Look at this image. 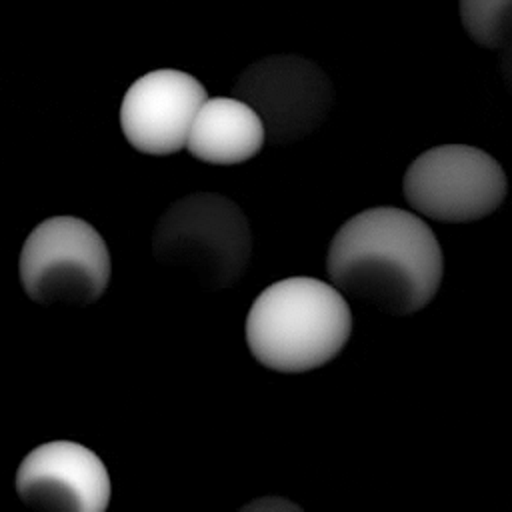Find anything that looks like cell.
<instances>
[{"label":"cell","instance_id":"1","mask_svg":"<svg viewBox=\"0 0 512 512\" xmlns=\"http://www.w3.org/2000/svg\"><path fill=\"white\" fill-rule=\"evenodd\" d=\"M326 272L344 296L392 316H410L436 296L442 248L430 226L408 210L376 206L334 234Z\"/></svg>","mask_w":512,"mask_h":512},{"label":"cell","instance_id":"2","mask_svg":"<svg viewBox=\"0 0 512 512\" xmlns=\"http://www.w3.org/2000/svg\"><path fill=\"white\" fill-rule=\"evenodd\" d=\"M246 344L264 368L302 374L334 360L352 334L346 298L328 282L284 278L264 288L246 316Z\"/></svg>","mask_w":512,"mask_h":512},{"label":"cell","instance_id":"3","mask_svg":"<svg viewBox=\"0 0 512 512\" xmlns=\"http://www.w3.org/2000/svg\"><path fill=\"white\" fill-rule=\"evenodd\" d=\"M154 258L186 270L204 288L234 286L252 254V232L236 202L214 192L188 194L160 216L152 234Z\"/></svg>","mask_w":512,"mask_h":512},{"label":"cell","instance_id":"4","mask_svg":"<svg viewBox=\"0 0 512 512\" xmlns=\"http://www.w3.org/2000/svg\"><path fill=\"white\" fill-rule=\"evenodd\" d=\"M18 276L26 296L42 306H88L108 286L110 254L86 220L54 216L28 234Z\"/></svg>","mask_w":512,"mask_h":512},{"label":"cell","instance_id":"5","mask_svg":"<svg viewBox=\"0 0 512 512\" xmlns=\"http://www.w3.org/2000/svg\"><path fill=\"white\" fill-rule=\"evenodd\" d=\"M406 202L418 214L448 222L490 216L506 198L508 180L500 162L466 144H444L422 152L402 180Z\"/></svg>","mask_w":512,"mask_h":512},{"label":"cell","instance_id":"6","mask_svg":"<svg viewBox=\"0 0 512 512\" xmlns=\"http://www.w3.org/2000/svg\"><path fill=\"white\" fill-rule=\"evenodd\" d=\"M234 98L258 114L268 144L286 146L312 134L326 120L334 88L316 62L296 54H274L238 76Z\"/></svg>","mask_w":512,"mask_h":512},{"label":"cell","instance_id":"7","mask_svg":"<svg viewBox=\"0 0 512 512\" xmlns=\"http://www.w3.org/2000/svg\"><path fill=\"white\" fill-rule=\"evenodd\" d=\"M14 488L36 512H106L112 494L100 456L70 440L32 448L18 464Z\"/></svg>","mask_w":512,"mask_h":512},{"label":"cell","instance_id":"8","mask_svg":"<svg viewBox=\"0 0 512 512\" xmlns=\"http://www.w3.org/2000/svg\"><path fill=\"white\" fill-rule=\"evenodd\" d=\"M206 88L188 72L162 68L130 84L120 106L126 140L142 154L168 156L186 148Z\"/></svg>","mask_w":512,"mask_h":512},{"label":"cell","instance_id":"9","mask_svg":"<svg viewBox=\"0 0 512 512\" xmlns=\"http://www.w3.org/2000/svg\"><path fill=\"white\" fill-rule=\"evenodd\" d=\"M266 142L258 114L238 98H206L188 132V152L218 166L240 164L254 158Z\"/></svg>","mask_w":512,"mask_h":512},{"label":"cell","instance_id":"10","mask_svg":"<svg viewBox=\"0 0 512 512\" xmlns=\"http://www.w3.org/2000/svg\"><path fill=\"white\" fill-rule=\"evenodd\" d=\"M460 20L478 46L500 50L512 38V0H460Z\"/></svg>","mask_w":512,"mask_h":512},{"label":"cell","instance_id":"11","mask_svg":"<svg viewBox=\"0 0 512 512\" xmlns=\"http://www.w3.org/2000/svg\"><path fill=\"white\" fill-rule=\"evenodd\" d=\"M238 512H304L296 502L282 496H260L244 504Z\"/></svg>","mask_w":512,"mask_h":512},{"label":"cell","instance_id":"12","mask_svg":"<svg viewBox=\"0 0 512 512\" xmlns=\"http://www.w3.org/2000/svg\"><path fill=\"white\" fill-rule=\"evenodd\" d=\"M498 70H500L502 82L506 84V90L512 94V38L500 48Z\"/></svg>","mask_w":512,"mask_h":512}]
</instances>
